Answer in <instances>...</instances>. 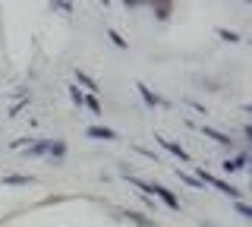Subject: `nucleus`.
I'll list each match as a JSON object with an SVG mask.
<instances>
[{"label":"nucleus","mask_w":252,"mask_h":227,"mask_svg":"<svg viewBox=\"0 0 252 227\" xmlns=\"http://www.w3.org/2000/svg\"><path fill=\"white\" fill-rule=\"evenodd\" d=\"M132 186H136V190H142L145 195H158V199H161L167 208H173V211L180 208V199L167 190V186H161V183H145V180H132Z\"/></svg>","instance_id":"1"},{"label":"nucleus","mask_w":252,"mask_h":227,"mask_svg":"<svg viewBox=\"0 0 252 227\" xmlns=\"http://www.w3.org/2000/svg\"><path fill=\"white\" fill-rule=\"evenodd\" d=\"M195 180H199L202 186H205V183H211V186H215V190H220L224 195H230V199H236V202H240V190H236V186L224 183V180H218L215 174H208V170H205V167H199V177H195Z\"/></svg>","instance_id":"2"},{"label":"nucleus","mask_w":252,"mask_h":227,"mask_svg":"<svg viewBox=\"0 0 252 227\" xmlns=\"http://www.w3.org/2000/svg\"><path fill=\"white\" fill-rule=\"evenodd\" d=\"M158 139V142H161V148H164V152H170V155H177V158L180 161H189V155H186V148L183 145H177V142H173V139H167V136H155Z\"/></svg>","instance_id":"3"},{"label":"nucleus","mask_w":252,"mask_h":227,"mask_svg":"<svg viewBox=\"0 0 252 227\" xmlns=\"http://www.w3.org/2000/svg\"><path fill=\"white\" fill-rule=\"evenodd\" d=\"M85 136H89V139H104V142H117V139H120L114 130H104V127H89Z\"/></svg>","instance_id":"4"},{"label":"nucleus","mask_w":252,"mask_h":227,"mask_svg":"<svg viewBox=\"0 0 252 227\" xmlns=\"http://www.w3.org/2000/svg\"><path fill=\"white\" fill-rule=\"evenodd\" d=\"M246 161H249V155H246V152H240L236 158H227L224 164H220V167H224L227 174H233V170H243V167H246Z\"/></svg>","instance_id":"5"},{"label":"nucleus","mask_w":252,"mask_h":227,"mask_svg":"<svg viewBox=\"0 0 252 227\" xmlns=\"http://www.w3.org/2000/svg\"><path fill=\"white\" fill-rule=\"evenodd\" d=\"M136 92H139V95H142V101H145L148 107H158V104H161V98H158V95H155L152 89H148L145 82H136Z\"/></svg>","instance_id":"6"},{"label":"nucleus","mask_w":252,"mask_h":227,"mask_svg":"<svg viewBox=\"0 0 252 227\" xmlns=\"http://www.w3.org/2000/svg\"><path fill=\"white\" fill-rule=\"evenodd\" d=\"M202 136H208V139H215L218 145H233V139L227 136V132H220V130H211V127H202Z\"/></svg>","instance_id":"7"},{"label":"nucleus","mask_w":252,"mask_h":227,"mask_svg":"<svg viewBox=\"0 0 252 227\" xmlns=\"http://www.w3.org/2000/svg\"><path fill=\"white\" fill-rule=\"evenodd\" d=\"M76 79H79V82H82V85H85V89H92V92H98V82H94V79H92V76H89V73H85V69H76Z\"/></svg>","instance_id":"8"},{"label":"nucleus","mask_w":252,"mask_h":227,"mask_svg":"<svg viewBox=\"0 0 252 227\" xmlns=\"http://www.w3.org/2000/svg\"><path fill=\"white\" fill-rule=\"evenodd\" d=\"M3 183H6V186H29V183H32V177L13 174V177H3Z\"/></svg>","instance_id":"9"},{"label":"nucleus","mask_w":252,"mask_h":227,"mask_svg":"<svg viewBox=\"0 0 252 227\" xmlns=\"http://www.w3.org/2000/svg\"><path fill=\"white\" fill-rule=\"evenodd\" d=\"M51 152V139H44V142H35V145H29V155H47Z\"/></svg>","instance_id":"10"},{"label":"nucleus","mask_w":252,"mask_h":227,"mask_svg":"<svg viewBox=\"0 0 252 227\" xmlns=\"http://www.w3.org/2000/svg\"><path fill=\"white\" fill-rule=\"evenodd\" d=\"M177 177H180V180H183V183H186V186H192V190H202V183H199V180H195L192 174H186V170H177Z\"/></svg>","instance_id":"11"},{"label":"nucleus","mask_w":252,"mask_h":227,"mask_svg":"<svg viewBox=\"0 0 252 227\" xmlns=\"http://www.w3.org/2000/svg\"><path fill=\"white\" fill-rule=\"evenodd\" d=\"M170 10H173L170 3H158V6H155V16H158V19H167V16H170Z\"/></svg>","instance_id":"12"},{"label":"nucleus","mask_w":252,"mask_h":227,"mask_svg":"<svg viewBox=\"0 0 252 227\" xmlns=\"http://www.w3.org/2000/svg\"><path fill=\"white\" fill-rule=\"evenodd\" d=\"M82 104H89V107H92V114H101V104H98V98H92V95H82Z\"/></svg>","instance_id":"13"},{"label":"nucleus","mask_w":252,"mask_h":227,"mask_svg":"<svg viewBox=\"0 0 252 227\" xmlns=\"http://www.w3.org/2000/svg\"><path fill=\"white\" fill-rule=\"evenodd\" d=\"M107 38H110V41L117 44V48H126V41L120 38V32H114V29H107Z\"/></svg>","instance_id":"14"},{"label":"nucleus","mask_w":252,"mask_h":227,"mask_svg":"<svg viewBox=\"0 0 252 227\" xmlns=\"http://www.w3.org/2000/svg\"><path fill=\"white\" fill-rule=\"evenodd\" d=\"M66 89H69V98H73V101H76V104H79V107H82V92H79V89H76V85H66Z\"/></svg>","instance_id":"15"},{"label":"nucleus","mask_w":252,"mask_h":227,"mask_svg":"<svg viewBox=\"0 0 252 227\" xmlns=\"http://www.w3.org/2000/svg\"><path fill=\"white\" fill-rule=\"evenodd\" d=\"M218 35L224 38V41H240V35H236V32H227V29H218Z\"/></svg>","instance_id":"16"},{"label":"nucleus","mask_w":252,"mask_h":227,"mask_svg":"<svg viewBox=\"0 0 252 227\" xmlns=\"http://www.w3.org/2000/svg\"><path fill=\"white\" fill-rule=\"evenodd\" d=\"M236 211H240L243 218H252V208L246 205V202H236Z\"/></svg>","instance_id":"17"},{"label":"nucleus","mask_w":252,"mask_h":227,"mask_svg":"<svg viewBox=\"0 0 252 227\" xmlns=\"http://www.w3.org/2000/svg\"><path fill=\"white\" fill-rule=\"evenodd\" d=\"M29 142H32V139H29V136H22V139H16L10 148H22V145H29Z\"/></svg>","instance_id":"18"}]
</instances>
